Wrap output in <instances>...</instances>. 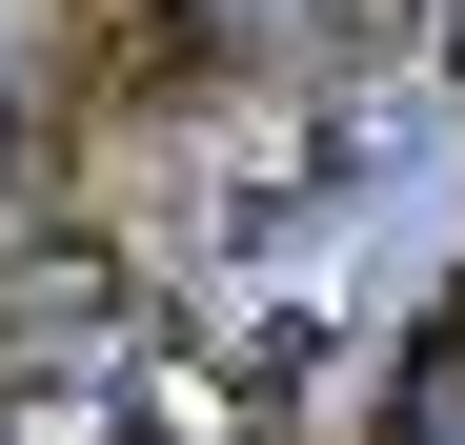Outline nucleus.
Masks as SVG:
<instances>
[]
</instances>
